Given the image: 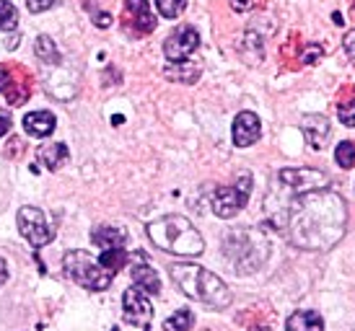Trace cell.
I'll return each instance as SVG.
<instances>
[{
	"label": "cell",
	"instance_id": "277c9868",
	"mask_svg": "<svg viewBox=\"0 0 355 331\" xmlns=\"http://www.w3.org/2000/svg\"><path fill=\"white\" fill-rule=\"evenodd\" d=\"M223 253L239 274H252L267 262L270 241L254 228H234L223 235Z\"/></svg>",
	"mask_w": 355,
	"mask_h": 331
},
{
	"label": "cell",
	"instance_id": "7402d4cb",
	"mask_svg": "<svg viewBox=\"0 0 355 331\" xmlns=\"http://www.w3.org/2000/svg\"><path fill=\"white\" fill-rule=\"evenodd\" d=\"M192 323H195L192 311L189 308H179L174 316H168L166 321H164V331H189Z\"/></svg>",
	"mask_w": 355,
	"mask_h": 331
},
{
	"label": "cell",
	"instance_id": "9c48e42d",
	"mask_svg": "<svg viewBox=\"0 0 355 331\" xmlns=\"http://www.w3.org/2000/svg\"><path fill=\"white\" fill-rule=\"evenodd\" d=\"M277 181L283 186H288L291 192L304 195V192H316V189H324L327 186V174L316 171V168H283L277 174Z\"/></svg>",
	"mask_w": 355,
	"mask_h": 331
},
{
	"label": "cell",
	"instance_id": "d4e9b609",
	"mask_svg": "<svg viewBox=\"0 0 355 331\" xmlns=\"http://www.w3.org/2000/svg\"><path fill=\"white\" fill-rule=\"evenodd\" d=\"M156 8L164 19H177L187 8V0H156Z\"/></svg>",
	"mask_w": 355,
	"mask_h": 331
},
{
	"label": "cell",
	"instance_id": "4fadbf2b",
	"mask_svg": "<svg viewBox=\"0 0 355 331\" xmlns=\"http://www.w3.org/2000/svg\"><path fill=\"white\" fill-rule=\"evenodd\" d=\"M135 259H138V262L132 264V269H130L135 287H140L143 292H153V295H158V292H161V277H158V272L150 267L148 259H146L143 253H135Z\"/></svg>",
	"mask_w": 355,
	"mask_h": 331
},
{
	"label": "cell",
	"instance_id": "f546056e",
	"mask_svg": "<svg viewBox=\"0 0 355 331\" xmlns=\"http://www.w3.org/2000/svg\"><path fill=\"white\" fill-rule=\"evenodd\" d=\"M228 6H231V10H236V13H247L254 6V0H228Z\"/></svg>",
	"mask_w": 355,
	"mask_h": 331
},
{
	"label": "cell",
	"instance_id": "7a4b0ae2",
	"mask_svg": "<svg viewBox=\"0 0 355 331\" xmlns=\"http://www.w3.org/2000/svg\"><path fill=\"white\" fill-rule=\"evenodd\" d=\"M168 274H171V280L177 283V287L187 298L202 303L210 311H223L234 301L226 283L218 274L207 272V269H202L198 264H171Z\"/></svg>",
	"mask_w": 355,
	"mask_h": 331
},
{
	"label": "cell",
	"instance_id": "9a60e30c",
	"mask_svg": "<svg viewBox=\"0 0 355 331\" xmlns=\"http://www.w3.org/2000/svg\"><path fill=\"white\" fill-rule=\"evenodd\" d=\"M58 127V119L52 111H29L24 117V129L29 132L31 137H50Z\"/></svg>",
	"mask_w": 355,
	"mask_h": 331
},
{
	"label": "cell",
	"instance_id": "30bf717a",
	"mask_svg": "<svg viewBox=\"0 0 355 331\" xmlns=\"http://www.w3.org/2000/svg\"><path fill=\"white\" fill-rule=\"evenodd\" d=\"M122 316L132 326H143L146 329L150 323V319H153V303L148 301V295L140 290V287L132 285L122 295Z\"/></svg>",
	"mask_w": 355,
	"mask_h": 331
},
{
	"label": "cell",
	"instance_id": "8992f818",
	"mask_svg": "<svg viewBox=\"0 0 355 331\" xmlns=\"http://www.w3.org/2000/svg\"><path fill=\"white\" fill-rule=\"evenodd\" d=\"M252 195V174H241L231 186H218L213 195V213L223 220L236 217L249 202Z\"/></svg>",
	"mask_w": 355,
	"mask_h": 331
},
{
	"label": "cell",
	"instance_id": "603a6c76",
	"mask_svg": "<svg viewBox=\"0 0 355 331\" xmlns=\"http://www.w3.org/2000/svg\"><path fill=\"white\" fill-rule=\"evenodd\" d=\"M19 26V10L8 0H0V31H13Z\"/></svg>",
	"mask_w": 355,
	"mask_h": 331
},
{
	"label": "cell",
	"instance_id": "5b68a950",
	"mask_svg": "<svg viewBox=\"0 0 355 331\" xmlns=\"http://www.w3.org/2000/svg\"><path fill=\"white\" fill-rule=\"evenodd\" d=\"M62 269L73 283L86 290H107L114 280V274L107 272L89 251H68L62 256Z\"/></svg>",
	"mask_w": 355,
	"mask_h": 331
},
{
	"label": "cell",
	"instance_id": "4dcf8cb0",
	"mask_svg": "<svg viewBox=\"0 0 355 331\" xmlns=\"http://www.w3.org/2000/svg\"><path fill=\"white\" fill-rule=\"evenodd\" d=\"M94 24H96L99 29H109V26H112V16H109V13H96V16H94Z\"/></svg>",
	"mask_w": 355,
	"mask_h": 331
},
{
	"label": "cell",
	"instance_id": "6da1fadb",
	"mask_svg": "<svg viewBox=\"0 0 355 331\" xmlns=\"http://www.w3.org/2000/svg\"><path fill=\"white\" fill-rule=\"evenodd\" d=\"M286 238L304 251H327L347 231V205L332 189L296 195L286 207Z\"/></svg>",
	"mask_w": 355,
	"mask_h": 331
},
{
	"label": "cell",
	"instance_id": "484cf974",
	"mask_svg": "<svg viewBox=\"0 0 355 331\" xmlns=\"http://www.w3.org/2000/svg\"><path fill=\"white\" fill-rule=\"evenodd\" d=\"M337 117L345 127H355V98L350 101H343L340 107H337Z\"/></svg>",
	"mask_w": 355,
	"mask_h": 331
},
{
	"label": "cell",
	"instance_id": "5bb4252c",
	"mask_svg": "<svg viewBox=\"0 0 355 331\" xmlns=\"http://www.w3.org/2000/svg\"><path fill=\"white\" fill-rule=\"evenodd\" d=\"M125 16L135 24V34H150L156 29V19L150 13L148 0H125Z\"/></svg>",
	"mask_w": 355,
	"mask_h": 331
},
{
	"label": "cell",
	"instance_id": "8fae6325",
	"mask_svg": "<svg viewBox=\"0 0 355 331\" xmlns=\"http://www.w3.org/2000/svg\"><path fill=\"white\" fill-rule=\"evenodd\" d=\"M231 135H234V145L236 147H252L262 137V122L254 111H241L234 119Z\"/></svg>",
	"mask_w": 355,
	"mask_h": 331
},
{
	"label": "cell",
	"instance_id": "ffe728a7",
	"mask_svg": "<svg viewBox=\"0 0 355 331\" xmlns=\"http://www.w3.org/2000/svg\"><path fill=\"white\" fill-rule=\"evenodd\" d=\"M34 52H37V57L42 62H47V65H58L60 62V52H58V44L47 37V34H42L37 37V44H34Z\"/></svg>",
	"mask_w": 355,
	"mask_h": 331
},
{
	"label": "cell",
	"instance_id": "cb8c5ba5",
	"mask_svg": "<svg viewBox=\"0 0 355 331\" xmlns=\"http://www.w3.org/2000/svg\"><path fill=\"white\" fill-rule=\"evenodd\" d=\"M335 161L340 168H353L355 166V143L345 140L335 147Z\"/></svg>",
	"mask_w": 355,
	"mask_h": 331
},
{
	"label": "cell",
	"instance_id": "3957f363",
	"mask_svg": "<svg viewBox=\"0 0 355 331\" xmlns=\"http://www.w3.org/2000/svg\"><path fill=\"white\" fill-rule=\"evenodd\" d=\"M148 238L158 249L177 256H200L205 251L202 235L184 215H164L148 223Z\"/></svg>",
	"mask_w": 355,
	"mask_h": 331
},
{
	"label": "cell",
	"instance_id": "7c38bea8",
	"mask_svg": "<svg viewBox=\"0 0 355 331\" xmlns=\"http://www.w3.org/2000/svg\"><path fill=\"white\" fill-rule=\"evenodd\" d=\"M301 129H304L306 135V143L314 147V150H322L329 143V135H332L329 119L322 117V114H309V117H304Z\"/></svg>",
	"mask_w": 355,
	"mask_h": 331
},
{
	"label": "cell",
	"instance_id": "d6986e66",
	"mask_svg": "<svg viewBox=\"0 0 355 331\" xmlns=\"http://www.w3.org/2000/svg\"><path fill=\"white\" fill-rule=\"evenodd\" d=\"M164 75L168 80H177V83H195L200 78V65H192V62H177V65H168L164 70Z\"/></svg>",
	"mask_w": 355,
	"mask_h": 331
},
{
	"label": "cell",
	"instance_id": "ba28073f",
	"mask_svg": "<svg viewBox=\"0 0 355 331\" xmlns=\"http://www.w3.org/2000/svg\"><path fill=\"white\" fill-rule=\"evenodd\" d=\"M198 47H200L198 29L195 26H179L164 42V55H166V60L171 65H177V62H184Z\"/></svg>",
	"mask_w": 355,
	"mask_h": 331
},
{
	"label": "cell",
	"instance_id": "d6a6232c",
	"mask_svg": "<svg viewBox=\"0 0 355 331\" xmlns=\"http://www.w3.org/2000/svg\"><path fill=\"white\" fill-rule=\"evenodd\" d=\"M8 129H10V117H8V114H3V111H0V137L6 135Z\"/></svg>",
	"mask_w": 355,
	"mask_h": 331
},
{
	"label": "cell",
	"instance_id": "52a82bcc",
	"mask_svg": "<svg viewBox=\"0 0 355 331\" xmlns=\"http://www.w3.org/2000/svg\"><path fill=\"white\" fill-rule=\"evenodd\" d=\"M19 233L29 241L34 249H42V246H47L55 238V231H52V225L47 223V217L42 213L40 207H21L19 210Z\"/></svg>",
	"mask_w": 355,
	"mask_h": 331
},
{
	"label": "cell",
	"instance_id": "e0dca14e",
	"mask_svg": "<svg viewBox=\"0 0 355 331\" xmlns=\"http://www.w3.org/2000/svg\"><path fill=\"white\" fill-rule=\"evenodd\" d=\"M286 331H324V321L314 311H296L288 319Z\"/></svg>",
	"mask_w": 355,
	"mask_h": 331
},
{
	"label": "cell",
	"instance_id": "44dd1931",
	"mask_svg": "<svg viewBox=\"0 0 355 331\" xmlns=\"http://www.w3.org/2000/svg\"><path fill=\"white\" fill-rule=\"evenodd\" d=\"M125 262H128V251H125V249H109V251H101V259H99L101 267L112 274H117L119 269L125 267Z\"/></svg>",
	"mask_w": 355,
	"mask_h": 331
},
{
	"label": "cell",
	"instance_id": "1f68e13d",
	"mask_svg": "<svg viewBox=\"0 0 355 331\" xmlns=\"http://www.w3.org/2000/svg\"><path fill=\"white\" fill-rule=\"evenodd\" d=\"M10 86V75H8V70L6 68H0V91H8Z\"/></svg>",
	"mask_w": 355,
	"mask_h": 331
},
{
	"label": "cell",
	"instance_id": "836d02e7",
	"mask_svg": "<svg viewBox=\"0 0 355 331\" xmlns=\"http://www.w3.org/2000/svg\"><path fill=\"white\" fill-rule=\"evenodd\" d=\"M6 283H8V264L0 256V285H6Z\"/></svg>",
	"mask_w": 355,
	"mask_h": 331
},
{
	"label": "cell",
	"instance_id": "83f0119b",
	"mask_svg": "<svg viewBox=\"0 0 355 331\" xmlns=\"http://www.w3.org/2000/svg\"><path fill=\"white\" fill-rule=\"evenodd\" d=\"M55 3H58V0H26V8H29L31 13H44V10H50Z\"/></svg>",
	"mask_w": 355,
	"mask_h": 331
},
{
	"label": "cell",
	"instance_id": "4316f807",
	"mask_svg": "<svg viewBox=\"0 0 355 331\" xmlns=\"http://www.w3.org/2000/svg\"><path fill=\"white\" fill-rule=\"evenodd\" d=\"M322 57H324V47H322V44H316V42H311V44L306 47L304 57H301V60H304L306 65H316Z\"/></svg>",
	"mask_w": 355,
	"mask_h": 331
},
{
	"label": "cell",
	"instance_id": "f1b7e54d",
	"mask_svg": "<svg viewBox=\"0 0 355 331\" xmlns=\"http://www.w3.org/2000/svg\"><path fill=\"white\" fill-rule=\"evenodd\" d=\"M343 47H345L350 62H355V29L347 31V34H345V39H343Z\"/></svg>",
	"mask_w": 355,
	"mask_h": 331
},
{
	"label": "cell",
	"instance_id": "2e32d148",
	"mask_svg": "<svg viewBox=\"0 0 355 331\" xmlns=\"http://www.w3.org/2000/svg\"><path fill=\"white\" fill-rule=\"evenodd\" d=\"M91 241L99 246L101 251H109V249H125V241H128V233L122 228H112V225H96L91 231Z\"/></svg>",
	"mask_w": 355,
	"mask_h": 331
},
{
	"label": "cell",
	"instance_id": "ac0fdd59",
	"mask_svg": "<svg viewBox=\"0 0 355 331\" xmlns=\"http://www.w3.org/2000/svg\"><path fill=\"white\" fill-rule=\"evenodd\" d=\"M68 156L70 153H68V145H65V143H52V145H44L40 150V161L47 166L50 171H58L60 166L68 161Z\"/></svg>",
	"mask_w": 355,
	"mask_h": 331
}]
</instances>
